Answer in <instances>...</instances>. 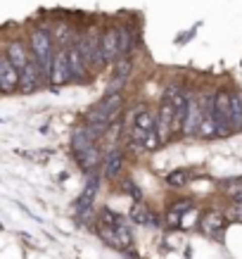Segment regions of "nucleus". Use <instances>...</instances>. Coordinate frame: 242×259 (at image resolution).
Listing matches in <instances>:
<instances>
[{
    "mask_svg": "<svg viewBox=\"0 0 242 259\" xmlns=\"http://www.w3.org/2000/svg\"><path fill=\"white\" fill-rule=\"evenodd\" d=\"M121 102H124V93H121V91H112L110 88V91L100 98V102L88 112L86 124L83 126H86L95 138H100V136L114 124V119L121 114Z\"/></svg>",
    "mask_w": 242,
    "mask_h": 259,
    "instance_id": "nucleus-1",
    "label": "nucleus"
},
{
    "mask_svg": "<svg viewBox=\"0 0 242 259\" xmlns=\"http://www.w3.org/2000/svg\"><path fill=\"white\" fill-rule=\"evenodd\" d=\"M71 148H74V157H76L78 166L86 174L98 171V164L102 159L100 145H98V138H95L86 126H78L74 128V136H71Z\"/></svg>",
    "mask_w": 242,
    "mask_h": 259,
    "instance_id": "nucleus-2",
    "label": "nucleus"
},
{
    "mask_svg": "<svg viewBox=\"0 0 242 259\" xmlns=\"http://www.w3.org/2000/svg\"><path fill=\"white\" fill-rule=\"evenodd\" d=\"M31 48H33V60L38 62L40 71L45 81L50 83V76H53V62H55V46H53V38L45 29H38V31L31 33Z\"/></svg>",
    "mask_w": 242,
    "mask_h": 259,
    "instance_id": "nucleus-3",
    "label": "nucleus"
},
{
    "mask_svg": "<svg viewBox=\"0 0 242 259\" xmlns=\"http://www.w3.org/2000/svg\"><path fill=\"white\" fill-rule=\"evenodd\" d=\"M178 91V83H173L164 91L162 102H159V110H157V134L162 145L169 143V138L173 136V119H176V107H173V95Z\"/></svg>",
    "mask_w": 242,
    "mask_h": 259,
    "instance_id": "nucleus-4",
    "label": "nucleus"
},
{
    "mask_svg": "<svg viewBox=\"0 0 242 259\" xmlns=\"http://www.w3.org/2000/svg\"><path fill=\"white\" fill-rule=\"evenodd\" d=\"M211 93L202 91V93H190V105H187V114H185V124H183V136L190 138V136H200V128H202L204 121V112H207V105H209Z\"/></svg>",
    "mask_w": 242,
    "mask_h": 259,
    "instance_id": "nucleus-5",
    "label": "nucleus"
},
{
    "mask_svg": "<svg viewBox=\"0 0 242 259\" xmlns=\"http://www.w3.org/2000/svg\"><path fill=\"white\" fill-rule=\"evenodd\" d=\"M214 119L221 138L233 131V93L228 88H219L214 93Z\"/></svg>",
    "mask_w": 242,
    "mask_h": 259,
    "instance_id": "nucleus-6",
    "label": "nucleus"
},
{
    "mask_svg": "<svg viewBox=\"0 0 242 259\" xmlns=\"http://www.w3.org/2000/svg\"><path fill=\"white\" fill-rule=\"evenodd\" d=\"M78 43V50H81V55H83V62H86L88 69H95L100 71L107 67L105 62V55H102V43H100V36H95V33H83L81 38L76 40Z\"/></svg>",
    "mask_w": 242,
    "mask_h": 259,
    "instance_id": "nucleus-7",
    "label": "nucleus"
},
{
    "mask_svg": "<svg viewBox=\"0 0 242 259\" xmlns=\"http://www.w3.org/2000/svg\"><path fill=\"white\" fill-rule=\"evenodd\" d=\"M98 183H100V176H98V171L88 174V181H86V188H83V193L78 195L76 200V217L81 221H86L88 217H90V212H93L95 207V195H98Z\"/></svg>",
    "mask_w": 242,
    "mask_h": 259,
    "instance_id": "nucleus-8",
    "label": "nucleus"
},
{
    "mask_svg": "<svg viewBox=\"0 0 242 259\" xmlns=\"http://www.w3.org/2000/svg\"><path fill=\"white\" fill-rule=\"evenodd\" d=\"M43 81H45V76H43V71H40L38 62L31 57V60H29V64L22 69V83H19V91H22L24 95L36 93V91L43 86Z\"/></svg>",
    "mask_w": 242,
    "mask_h": 259,
    "instance_id": "nucleus-9",
    "label": "nucleus"
},
{
    "mask_svg": "<svg viewBox=\"0 0 242 259\" xmlns=\"http://www.w3.org/2000/svg\"><path fill=\"white\" fill-rule=\"evenodd\" d=\"M71 81L69 69V53L67 48H60L55 53V62H53V76H50V86H64Z\"/></svg>",
    "mask_w": 242,
    "mask_h": 259,
    "instance_id": "nucleus-10",
    "label": "nucleus"
},
{
    "mask_svg": "<svg viewBox=\"0 0 242 259\" xmlns=\"http://www.w3.org/2000/svg\"><path fill=\"white\" fill-rule=\"evenodd\" d=\"M19 83H22V71L3 55L0 57V88H3V93H15Z\"/></svg>",
    "mask_w": 242,
    "mask_h": 259,
    "instance_id": "nucleus-11",
    "label": "nucleus"
},
{
    "mask_svg": "<svg viewBox=\"0 0 242 259\" xmlns=\"http://www.w3.org/2000/svg\"><path fill=\"white\" fill-rule=\"evenodd\" d=\"M102 43V55L107 64H117L121 60V46H119V29H107L100 36Z\"/></svg>",
    "mask_w": 242,
    "mask_h": 259,
    "instance_id": "nucleus-12",
    "label": "nucleus"
},
{
    "mask_svg": "<svg viewBox=\"0 0 242 259\" xmlns=\"http://www.w3.org/2000/svg\"><path fill=\"white\" fill-rule=\"evenodd\" d=\"M67 53H69V69H71V81H86L88 76V67L83 62V55H81V50H78V43H71L67 48Z\"/></svg>",
    "mask_w": 242,
    "mask_h": 259,
    "instance_id": "nucleus-13",
    "label": "nucleus"
},
{
    "mask_svg": "<svg viewBox=\"0 0 242 259\" xmlns=\"http://www.w3.org/2000/svg\"><path fill=\"white\" fill-rule=\"evenodd\" d=\"M200 226H202V231L209 238H219L221 233L226 231V217H223L221 212H216V209H211V212H207L202 217Z\"/></svg>",
    "mask_w": 242,
    "mask_h": 259,
    "instance_id": "nucleus-14",
    "label": "nucleus"
},
{
    "mask_svg": "<svg viewBox=\"0 0 242 259\" xmlns=\"http://www.w3.org/2000/svg\"><path fill=\"white\" fill-rule=\"evenodd\" d=\"M121 162H124V152L119 145H112L105 152V159H102V169H105V176L107 179H117L119 171H121Z\"/></svg>",
    "mask_w": 242,
    "mask_h": 259,
    "instance_id": "nucleus-15",
    "label": "nucleus"
},
{
    "mask_svg": "<svg viewBox=\"0 0 242 259\" xmlns=\"http://www.w3.org/2000/svg\"><path fill=\"white\" fill-rule=\"evenodd\" d=\"M5 57H8L10 62L15 64V67H17L19 71H22L24 67L29 64V60H31V57H29V53H26V48H24L22 40H12V43L8 46V50H5Z\"/></svg>",
    "mask_w": 242,
    "mask_h": 259,
    "instance_id": "nucleus-16",
    "label": "nucleus"
},
{
    "mask_svg": "<svg viewBox=\"0 0 242 259\" xmlns=\"http://www.w3.org/2000/svg\"><path fill=\"white\" fill-rule=\"evenodd\" d=\"M131 221H133V224H138V226H145V228H155V226H159L157 217H155L152 212H150L145 204H140V202L133 204V209H131Z\"/></svg>",
    "mask_w": 242,
    "mask_h": 259,
    "instance_id": "nucleus-17",
    "label": "nucleus"
},
{
    "mask_svg": "<svg viewBox=\"0 0 242 259\" xmlns=\"http://www.w3.org/2000/svg\"><path fill=\"white\" fill-rule=\"evenodd\" d=\"M131 57H121L117 64H114V79H112V91H121L124 83L128 81V74H131Z\"/></svg>",
    "mask_w": 242,
    "mask_h": 259,
    "instance_id": "nucleus-18",
    "label": "nucleus"
},
{
    "mask_svg": "<svg viewBox=\"0 0 242 259\" xmlns=\"http://www.w3.org/2000/svg\"><path fill=\"white\" fill-rule=\"evenodd\" d=\"M133 40H135V31H133V26L124 24V26L119 29V46H121V57H128V55H131Z\"/></svg>",
    "mask_w": 242,
    "mask_h": 259,
    "instance_id": "nucleus-19",
    "label": "nucleus"
},
{
    "mask_svg": "<svg viewBox=\"0 0 242 259\" xmlns=\"http://www.w3.org/2000/svg\"><path fill=\"white\" fill-rule=\"evenodd\" d=\"M187 181H190L187 169H173L171 174H166V186H171V188H183Z\"/></svg>",
    "mask_w": 242,
    "mask_h": 259,
    "instance_id": "nucleus-20",
    "label": "nucleus"
},
{
    "mask_svg": "<svg viewBox=\"0 0 242 259\" xmlns=\"http://www.w3.org/2000/svg\"><path fill=\"white\" fill-rule=\"evenodd\" d=\"M57 43L62 48H69L71 43H76V38H74V29H71L69 24H60L57 26Z\"/></svg>",
    "mask_w": 242,
    "mask_h": 259,
    "instance_id": "nucleus-21",
    "label": "nucleus"
},
{
    "mask_svg": "<svg viewBox=\"0 0 242 259\" xmlns=\"http://www.w3.org/2000/svg\"><path fill=\"white\" fill-rule=\"evenodd\" d=\"M233 131H242V93H233Z\"/></svg>",
    "mask_w": 242,
    "mask_h": 259,
    "instance_id": "nucleus-22",
    "label": "nucleus"
},
{
    "mask_svg": "<svg viewBox=\"0 0 242 259\" xmlns=\"http://www.w3.org/2000/svg\"><path fill=\"white\" fill-rule=\"evenodd\" d=\"M223 193H226L233 202H242V181H230L223 186Z\"/></svg>",
    "mask_w": 242,
    "mask_h": 259,
    "instance_id": "nucleus-23",
    "label": "nucleus"
},
{
    "mask_svg": "<svg viewBox=\"0 0 242 259\" xmlns=\"http://www.w3.org/2000/svg\"><path fill=\"white\" fill-rule=\"evenodd\" d=\"M195 207L192 209H187L185 214H183V219H180V228H192V221H195Z\"/></svg>",
    "mask_w": 242,
    "mask_h": 259,
    "instance_id": "nucleus-24",
    "label": "nucleus"
},
{
    "mask_svg": "<svg viewBox=\"0 0 242 259\" xmlns=\"http://www.w3.org/2000/svg\"><path fill=\"white\" fill-rule=\"evenodd\" d=\"M124 188H126V193H128V195H133L135 200H138V202H140V190H138V186H135V183H131V181H126V183H124Z\"/></svg>",
    "mask_w": 242,
    "mask_h": 259,
    "instance_id": "nucleus-25",
    "label": "nucleus"
},
{
    "mask_svg": "<svg viewBox=\"0 0 242 259\" xmlns=\"http://www.w3.org/2000/svg\"><path fill=\"white\" fill-rule=\"evenodd\" d=\"M230 217H233L235 221H242V202H233V207H230Z\"/></svg>",
    "mask_w": 242,
    "mask_h": 259,
    "instance_id": "nucleus-26",
    "label": "nucleus"
}]
</instances>
